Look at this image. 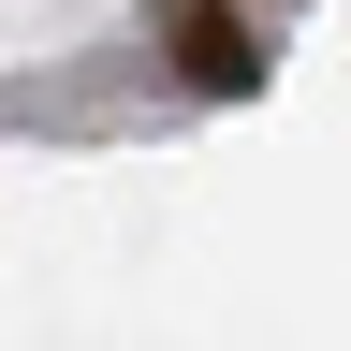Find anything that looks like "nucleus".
Returning a JSON list of instances; mask_svg holds the SVG:
<instances>
[{
  "instance_id": "nucleus-1",
  "label": "nucleus",
  "mask_w": 351,
  "mask_h": 351,
  "mask_svg": "<svg viewBox=\"0 0 351 351\" xmlns=\"http://www.w3.org/2000/svg\"><path fill=\"white\" fill-rule=\"evenodd\" d=\"M191 73H205V88H249V73H263V59H249V29L219 15V0H191Z\"/></svg>"
}]
</instances>
